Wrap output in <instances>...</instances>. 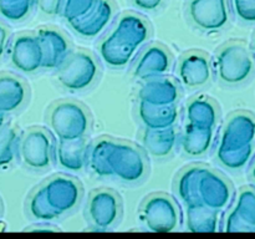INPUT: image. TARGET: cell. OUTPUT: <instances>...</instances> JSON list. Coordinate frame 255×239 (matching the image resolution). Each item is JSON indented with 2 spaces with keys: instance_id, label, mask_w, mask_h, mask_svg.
I'll use <instances>...</instances> for the list:
<instances>
[{
  "instance_id": "6da1fadb",
  "label": "cell",
  "mask_w": 255,
  "mask_h": 239,
  "mask_svg": "<svg viewBox=\"0 0 255 239\" xmlns=\"http://www.w3.org/2000/svg\"><path fill=\"white\" fill-rule=\"evenodd\" d=\"M149 39V25L143 17L127 12L115 22L109 34L100 41V59L110 69L121 70L137 57Z\"/></svg>"
},
{
  "instance_id": "7a4b0ae2",
  "label": "cell",
  "mask_w": 255,
  "mask_h": 239,
  "mask_svg": "<svg viewBox=\"0 0 255 239\" xmlns=\"http://www.w3.org/2000/svg\"><path fill=\"white\" fill-rule=\"evenodd\" d=\"M255 152V116L249 112H236L227 120L219 136L216 158L228 171L247 168Z\"/></svg>"
},
{
  "instance_id": "3957f363",
  "label": "cell",
  "mask_w": 255,
  "mask_h": 239,
  "mask_svg": "<svg viewBox=\"0 0 255 239\" xmlns=\"http://www.w3.org/2000/svg\"><path fill=\"white\" fill-rule=\"evenodd\" d=\"M214 71L222 84L238 86L248 81L255 72L254 56L246 45L229 42L214 57Z\"/></svg>"
},
{
  "instance_id": "277c9868",
  "label": "cell",
  "mask_w": 255,
  "mask_h": 239,
  "mask_svg": "<svg viewBox=\"0 0 255 239\" xmlns=\"http://www.w3.org/2000/svg\"><path fill=\"white\" fill-rule=\"evenodd\" d=\"M49 123L59 141H76L89 133L91 117L84 105L60 101L50 110Z\"/></svg>"
},
{
  "instance_id": "5b68a950",
  "label": "cell",
  "mask_w": 255,
  "mask_h": 239,
  "mask_svg": "<svg viewBox=\"0 0 255 239\" xmlns=\"http://www.w3.org/2000/svg\"><path fill=\"white\" fill-rule=\"evenodd\" d=\"M56 70L60 85L70 92H81L90 89L100 75V65L96 57L85 51L70 54Z\"/></svg>"
},
{
  "instance_id": "8992f818",
  "label": "cell",
  "mask_w": 255,
  "mask_h": 239,
  "mask_svg": "<svg viewBox=\"0 0 255 239\" xmlns=\"http://www.w3.org/2000/svg\"><path fill=\"white\" fill-rule=\"evenodd\" d=\"M111 176L124 183L134 184L141 182L148 172L146 154L131 143L115 141L110 157Z\"/></svg>"
},
{
  "instance_id": "52a82bcc",
  "label": "cell",
  "mask_w": 255,
  "mask_h": 239,
  "mask_svg": "<svg viewBox=\"0 0 255 239\" xmlns=\"http://www.w3.org/2000/svg\"><path fill=\"white\" fill-rule=\"evenodd\" d=\"M139 217L147 231L153 233H171L178 228L179 224L176 202L161 193L147 197L141 207Z\"/></svg>"
},
{
  "instance_id": "ba28073f",
  "label": "cell",
  "mask_w": 255,
  "mask_h": 239,
  "mask_svg": "<svg viewBox=\"0 0 255 239\" xmlns=\"http://www.w3.org/2000/svg\"><path fill=\"white\" fill-rule=\"evenodd\" d=\"M47 204L57 218L66 216L77 208L81 201L82 191L79 181L74 177L54 176L40 186Z\"/></svg>"
},
{
  "instance_id": "9c48e42d",
  "label": "cell",
  "mask_w": 255,
  "mask_h": 239,
  "mask_svg": "<svg viewBox=\"0 0 255 239\" xmlns=\"http://www.w3.org/2000/svg\"><path fill=\"white\" fill-rule=\"evenodd\" d=\"M233 196V187L226 177L208 167H201L197 181L198 203L219 213L231 206Z\"/></svg>"
},
{
  "instance_id": "30bf717a",
  "label": "cell",
  "mask_w": 255,
  "mask_h": 239,
  "mask_svg": "<svg viewBox=\"0 0 255 239\" xmlns=\"http://www.w3.org/2000/svg\"><path fill=\"white\" fill-rule=\"evenodd\" d=\"M52 149V139L45 129L31 128L20 137L19 157L30 169L44 171L49 168Z\"/></svg>"
},
{
  "instance_id": "8fae6325",
  "label": "cell",
  "mask_w": 255,
  "mask_h": 239,
  "mask_svg": "<svg viewBox=\"0 0 255 239\" xmlns=\"http://www.w3.org/2000/svg\"><path fill=\"white\" fill-rule=\"evenodd\" d=\"M188 16L201 31H222L231 19L228 0H189Z\"/></svg>"
},
{
  "instance_id": "7c38bea8",
  "label": "cell",
  "mask_w": 255,
  "mask_h": 239,
  "mask_svg": "<svg viewBox=\"0 0 255 239\" xmlns=\"http://www.w3.org/2000/svg\"><path fill=\"white\" fill-rule=\"evenodd\" d=\"M86 216L99 231L114 228L121 216V202L114 191L100 188L92 192L86 206Z\"/></svg>"
},
{
  "instance_id": "4fadbf2b",
  "label": "cell",
  "mask_w": 255,
  "mask_h": 239,
  "mask_svg": "<svg viewBox=\"0 0 255 239\" xmlns=\"http://www.w3.org/2000/svg\"><path fill=\"white\" fill-rule=\"evenodd\" d=\"M12 67L22 74H34L42 69V52L36 35H16L7 46Z\"/></svg>"
},
{
  "instance_id": "5bb4252c",
  "label": "cell",
  "mask_w": 255,
  "mask_h": 239,
  "mask_svg": "<svg viewBox=\"0 0 255 239\" xmlns=\"http://www.w3.org/2000/svg\"><path fill=\"white\" fill-rule=\"evenodd\" d=\"M172 56L162 45H149L138 52L133 66L134 79L139 81L167 76L171 71Z\"/></svg>"
},
{
  "instance_id": "9a60e30c",
  "label": "cell",
  "mask_w": 255,
  "mask_h": 239,
  "mask_svg": "<svg viewBox=\"0 0 255 239\" xmlns=\"http://www.w3.org/2000/svg\"><path fill=\"white\" fill-rule=\"evenodd\" d=\"M224 232H255V188L244 187L224 219Z\"/></svg>"
},
{
  "instance_id": "2e32d148",
  "label": "cell",
  "mask_w": 255,
  "mask_h": 239,
  "mask_svg": "<svg viewBox=\"0 0 255 239\" xmlns=\"http://www.w3.org/2000/svg\"><path fill=\"white\" fill-rule=\"evenodd\" d=\"M213 69L211 60L203 52L193 51L184 55L177 67V77L187 89H199L211 81Z\"/></svg>"
},
{
  "instance_id": "e0dca14e",
  "label": "cell",
  "mask_w": 255,
  "mask_h": 239,
  "mask_svg": "<svg viewBox=\"0 0 255 239\" xmlns=\"http://www.w3.org/2000/svg\"><path fill=\"white\" fill-rule=\"evenodd\" d=\"M114 19L115 6L111 0H97L94 9L84 19L70 25V27L84 39H95L109 29Z\"/></svg>"
},
{
  "instance_id": "ac0fdd59",
  "label": "cell",
  "mask_w": 255,
  "mask_h": 239,
  "mask_svg": "<svg viewBox=\"0 0 255 239\" xmlns=\"http://www.w3.org/2000/svg\"><path fill=\"white\" fill-rule=\"evenodd\" d=\"M137 96L138 101L153 106H176L181 92L174 80L161 76L143 81Z\"/></svg>"
},
{
  "instance_id": "d6986e66",
  "label": "cell",
  "mask_w": 255,
  "mask_h": 239,
  "mask_svg": "<svg viewBox=\"0 0 255 239\" xmlns=\"http://www.w3.org/2000/svg\"><path fill=\"white\" fill-rule=\"evenodd\" d=\"M42 52V69L56 70L70 55V42L59 30L40 29L36 34Z\"/></svg>"
},
{
  "instance_id": "ffe728a7",
  "label": "cell",
  "mask_w": 255,
  "mask_h": 239,
  "mask_svg": "<svg viewBox=\"0 0 255 239\" xmlns=\"http://www.w3.org/2000/svg\"><path fill=\"white\" fill-rule=\"evenodd\" d=\"M29 99V87L20 77L0 74V112L14 114L24 107Z\"/></svg>"
},
{
  "instance_id": "44dd1931",
  "label": "cell",
  "mask_w": 255,
  "mask_h": 239,
  "mask_svg": "<svg viewBox=\"0 0 255 239\" xmlns=\"http://www.w3.org/2000/svg\"><path fill=\"white\" fill-rule=\"evenodd\" d=\"M137 116L144 129L159 131L176 127L179 114L176 106H153L138 101Z\"/></svg>"
},
{
  "instance_id": "7402d4cb",
  "label": "cell",
  "mask_w": 255,
  "mask_h": 239,
  "mask_svg": "<svg viewBox=\"0 0 255 239\" xmlns=\"http://www.w3.org/2000/svg\"><path fill=\"white\" fill-rule=\"evenodd\" d=\"M187 124L216 128L219 121V110L213 100L207 96H196L189 100L184 112Z\"/></svg>"
},
{
  "instance_id": "603a6c76",
  "label": "cell",
  "mask_w": 255,
  "mask_h": 239,
  "mask_svg": "<svg viewBox=\"0 0 255 239\" xmlns=\"http://www.w3.org/2000/svg\"><path fill=\"white\" fill-rule=\"evenodd\" d=\"M216 128L186 124L181 136V148L187 157L199 158L206 156L214 142Z\"/></svg>"
},
{
  "instance_id": "cb8c5ba5",
  "label": "cell",
  "mask_w": 255,
  "mask_h": 239,
  "mask_svg": "<svg viewBox=\"0 0 255 239\" xmlns=\"http://www.w3.org/2000/svg\"><path fill=\"white\" fill-rule=\"evenodd\" d=\"M89 148L85 138L76 141H59L55 148L56 163L69 172H80L87 166Z\"/></svg>"
},
{
  "instance_id": "d4e9b609",
  "label": "cell",
  "mask_w": 255,
  "mask_h": 239,
  "mask_svg": "<svg viewBox=\"0 0 255 239\" xmlns=\"http://www.w3.org/2000/svg\"><path fill=\"white\" fill-rule=\"evenodd\" d=\"M177 142H178V133L174 127L159 129V131L144 129L142 134V144L144 149L154 158H166L171 156L176 148Z\"/></svg>"
},
{
  "instance_id": "484cf974",
  "label": "cell",
  "mask_w": 255,
  "mask_h": 239,
  "mask_svg": "<svg viewBox=\"0 0 255 239\" xmlns=\"http://www.w3.org/2000/svg\"><path fill=\"white\" fill-rule=\"evenodd\" d=\"M186 207L187 231L193 233H214L219 231L218 212L202 203H193Z\"/></svg>"
},
{
  "instance_id": "4316f807",
  "label": "cell",
  "mask_w": 255,
  "mask_h": 239,
  "mask_svg": "<svg viewBox=\"0 0 255 239\" xmlns=\"http://www.w3.org/2000/svg\"><path fill=\"white\" fill-rule=\"evenodd\" d=\"M115 141L111 138H101L95 142L87 153V164L96 176L112 177L110 169V157Z\"/></svg>"
},
{
  "instance_id": "83f0119b",
  "label": "cell",
  "mask_w": 255,
  "mask_h": 239,
  "mask_svg": "<svg viewBox=\"0 0 255 239\" xmlns=\"http://www.w3.org/2000/svg\"><path fill=\"white\" fill-rule=\"evenodd\" d=\"M202 166H191L181 172L176 182V192L178 198L186 206L198 203L197 199V181Z\"/></svg>"
},
{
  "instance_id": "f1b7e54d",
  "label": "cell",
  "mask_w": 255,
  "mask_h": 239,
  "mask_svg": "<svg viewBox=\"0 0 255 239\" xmlns=\"http://www.w3.org/2000/svg\"><path fill=\"white\" fill-rule=\"evenodd\" d=\"M20 134L14 127L0 129V168H7L19 156Z\"/></svg>"
},
{
  "instance_id": "f546056e",
  "label": "cell",
  "mask_w": 255,
  "mask_h": 239,
  "mask_svg": "<svg viewBox=\"0 0 255 239\" xmlns=\"http://www.w3.org/2000/svg\"><path fill=\"white\" fill-rule=\"evenodd\" d=\"M35 0H0V16L9 22H20L31 12Z\"/></svg>"
},
{
  "instance_id": "4dcf8cb0",
  "label": "cell",
  "mask_w": 255,
  "mask_h": 239,
  "mask_svg": "<svg viewBox=\"0 0 255 239\" xmlns=\"http://www.w3.org/2000/svg\"><path fill=\"white\" fill-rule=\"evenodd\" d=\"M27 212H29L30 217L32 219L41 222V223H45V222L47 223V222H52L57 219L56 214L51 211V208L47 204L40 187L30 194L29 199H27Z\"/></svg>"
},
{
  "instance_id": "1f68e13d",
  "label": "cell",
  "mask_w": 255,
  "mask_h": 239,
  "mask_svg": "<svg viewBox=\"0 0 255 239\" xmlns=\"http://www.w3.org/2000/svg\"><path fill=\"white\" fill-rule=\"evenodd\" d=\"M97 0H64L60 15L69 25L84 19L95 7Z\"/></svg>"
},
{
  "instance_id": "d6a6232c",
  "label": "cell",
  "mask_w": 255,
  "mask_h": 239,
  "mask_svg": "<svg viewBox=\"0 0 255 239\" xmlns=\"http://www.w3.org/2000/svg\"><path fill=\"white\" fill-rule=\"evenodd\" d=\"M232 7L241 21L255 24V0H231Z\"/></svg>"
},
{
  "instance_id": "836d02e7",
  "label": "cell",
  "mask_w": 255,
  "mask_h": 239,
  "mask_svg": "<svg viewBox=\"0 0 255 239\" xmlns=\"http://www.w3.org/2000/svg\"><path fill=\"white\" fill-rule=\"evenodd\" d=\"M64 0H35L37 9L47 16H56L61 12Z\"/></svg>"
},
{
  "instance_id": "e575fe53",
  "label": "cell",
  "mask_w": 255,
  "mask_h": 239,
  "mask_svg": "<svg viewBox=\"0 0 255 239\" xmlns=\"http://www.w3.org/2000/svg\"><path fill=\"white\" fill-rule=\"evenodd\" d=\"M136 9L144 12H152L158 10L164 2V0H131Z\"/></svg>"
},
{
  "instance_id": "d590c367",
  "label": "cell",
  "mask_w": 255,
  "mask_h": 239,
  "mask_svg": "<svg viewBox=\"0 0 255 239\" xmlns=\"http://www.w3.org/2000/svg\"><path fill=\"white\" fill-rule=\"evenodd\" d=\"M10 42V31L2 22H0V60L6 54Z\"/></svg>"
},
{
  "instance_id": "8d00e7d4",
  "label": "cell",
  "mask_w": 255,
  "mask_h": 239,
  "mask_svg": "<svg viewBox=\"0 0 255 239\" xmlns=\"http://www.w3.org/2000/svg\"><path fill=\"white\" fill-rule=\"evenodd\" d=\"M29 232H54L56 231V229H54L52 227H49V226H44V224H40V226H36V227H32V228H29L27 229Z\"/></svg>"
},
{
  "instance_id": "74e56055",
  "label": "cell",
  "mask_w": 255,
  "mask_h": 239,
  "mask_svg": "<svg viewBox=\"0 0 255 239\" xmlns=\"http://www.w3.org/2000/svg\"><path fill=\"white\" fill-rule=\"evenodd\" d=\"M6 126V115L0 112V129Z\"/></svg>"
},
{
  "instance_id": "f35d334b",
  "label": "cell",
  "mask_w": 255,
  "mask_h": 239,
  "mask_svg": "<svg viewBox=\"0 0 255 239\" xmlns=\"http://www.w3.org/2000/svg\"><path fill=\"white\" fill-rule=\"evenodd\" d=\"M252 178H253V182L255 183V161L253 167H252Z\"/></svg>"
},
{
  "instance_id": "ab89813d",
  "label": "cell",
  "mask_w": 255,
  "mask_h": 239,
  "mask_svg": "<svg viewBox=\"0 0 255 239\" xmlns=\"http://www.w3.org/2000/svg\"><path fill=\"white\" fill-rule=\"evenodd\" d=\"M2 216V202H1V198H0V218H1Z\"/></svg>"
},
{
  "instance_id": "60d3db41",
  "label": "cell",
  "mask_w": 255,
  "mask_h": 239,
  "mask_svg": "<svg viewBox=\"0 0 255 239\" xmlns=\"http://www.w3.org/2000/svg\"><path fill=\"white\" fill-rule=\"evenodd\" d=\"M253 52H254V56H255V35H254V39H253Z\"/></svg>"
}]
</instances>
